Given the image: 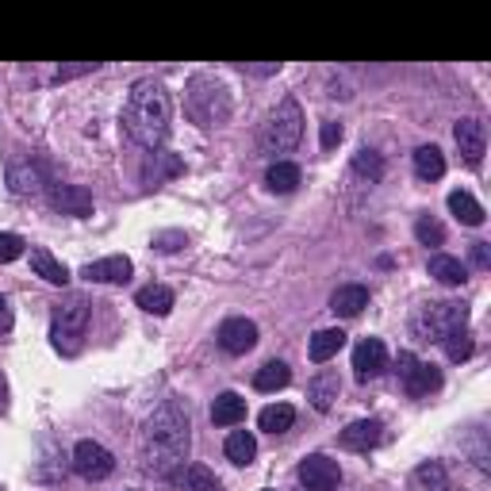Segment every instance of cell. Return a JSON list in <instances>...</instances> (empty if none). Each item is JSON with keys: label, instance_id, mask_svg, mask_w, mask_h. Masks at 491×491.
<instances>
[{"label": "cell", "instance_id": "6da1fadb", "mask_svg": "<svg viewBox=\"0 0 491 491\" xmlns=\"http://www.w3.org/2000/svg\"><path fill=\"white\" fill-rule=\"evenodd\" d=\"M189 446H192L189 407H184L181 400H166L143 426V461H146V469L154 476H161V480H173L177 469L184 464V457H189Z\"/></svg>", "mask_w": 491, "mask_h": 491}, {"label": "cell", "instance_id": "7a4b0ae2", "mask_svg": "<svg viewBox=\"0 0 491 491\" xmlns=\"http://www.w3.org/2000/svg\"><path fill=\"white\" fill-rule=\"evenodd\" d=\"M169 120H173V100L161 81L143 77L135 81L123 104V135L143 150H158L169 138Z\"/></svg>", "mask_w": 491, "mask_h": 491}, {"label": "cell", "instance_id": "3957f363", "mask_svg": "<svg viewBox=\"0 0 491 491\" xmlns=\"http://www.w3.org/2000/svg\"><path fill=\"white\" fill-rule=\"evenodd\" d=\"M184 115L196 123V127H204V131H212V127H223L230 120V92L223 81H215V77H192L189 81V89H184Z\"/></svg>", "mask_w": 491, "mask_h": 491}, {"label": "cell", "instance_id": "277c9868", "mask_svg": "<svg viewBox=\"0 0 491 491\" xmlns=\"http://www.w3.org/2000/svg\"><path fill=\"white\" fill-rule=\"evenodd\" d=\"M464 323H469V308H464V303L438 300V303H426V308L415 311L411 331H415V338H423V342H446V334L461 331Z\"/></svg>", "mask_w": 491, "mask_h": 491}, {"label": "cell", "instance_id": "5b68a950", "mask_svg": "<svg viewBox=\"0 0 491 491\" xmlns=\"http://www.w3.org/2000/svg\"><path fill=\"white\" fill-rule=\"evenodd\" d=\"M300 138H303V108L296 97H284L261 131V150L265 154H288Z\"/></svg>", "mask_w": 491, "mask_h": 491}, {"label": "cell", "instance_id": "8992f818", "mask_svg": "<svg viewBox=\"0 0 491 491\" xmlns=\"http://www.w3.org/2000/svg\"><path fill=\"white\" fill-rule=\"evenodd\" d=\"M89 300L85 296H69L66 303H58L54 311V323H51V338H54V349L66 357H74L81 349V338H85V326H89Z\"/></svg>", "mask_w": 491, "mask_h": 491}, {"label": "cell", "instance_id": "52a82bcc", "mask_svg": "<svg viewBox=\"0 0 491 491\" xmlns=\"http://www.w3.org/2000/svg\"><path fill=\"white\" fill-rule=\"evenodd\" d=\"M395 372H400V380H403V392L415 395V400H423V395L441 388V372L434 365H426V361H418L415 354L395 357Z\"/></svg>", "mask_w": 491, "mask_h": 491}, {"label": "cell", "instance_id": "ba28073f", "mask_svg": "<svg viewBox=\"0 0 491 491\" xmlns=\"http://www.w3.org/2000/svg\"><path fill=\"white\" fill-rule=\"evenodd\" d=\"M74 469L85 476V480H108L115 472V457L108 449L100 446V441H77L74 446Z\"/></svg>", "mask_w": 491, "mask_h": 491}, {"label": "cell", "instance_id": "9c48e42d", "mask_svg": "<svg viewBox=\"0 0 491 491\" xmlns=\"http://www.w3.org/2000/svg\"><path fill=\"white\" fill-rule=\"evenodd\" d=\"M300 484L308 491H334L342 484V469L326 453H311V457L300 461Z\"/></svg>", "mask_w": 491, "mask_h": 491}, {"label": "cell", "instance_id": "30bf717a", "mask_svg": "<svg viewBox=\"0 0 491 491\" xmlns=\"http://www.w3.org/2000/svg\"><path fill=\"white\" fill-rule=\"evenodd\" d=\"M135 265L127 253H112V257H100V261H89L81 269V277L89 280V284H123V280H131Z\"/></svg>", "mask_w": 491, "mask_h": 491}, {"label": "cell", "instance_id": "8fae6325", "mask_svg": "<svg viewBox=\"0 0 491 491\" xmlns=\"http://www.w3.org/2000/svg\"><path fill=\"white\" fill-rule=\"evenodd\" d=\"M219 346H223L230 357L250 354V349L257 346V323L253 319H242V315H235V319H223V326H219Z\"/></svg>", "mask_w": 491, "mask_h": 491}, {"label": "cell", "instance_id": "7c38bea8", "mask_svg": "<svg viewBox=\"0 0 491 491\" xmlns=\"http://www.w3.org/2000/svg\"><path fill=\"white\" fill-rule=\"evenodd\" d=\"M453 138H457L464 161H469V166H480L484 150H487V127H484V120H476V115L461 120L457 127H453Z\"/></svg>", "mask_w": 491, "mask_h": 491}, {"label": "cell", "instance_id": "4fadbf2b", "mask_svg": "<svg viewBox=\"0 0 491 491\" xmlns=\"http://www.w3.org/2000/svg\"><path fill=\"white\" fill-rule=\"evenodd\" d=\"M354 369H357V380H372L388 369V346L380 338H361L354 346Z\"/></svg>", "mask_w": 491, "mask_h": 491}, {"label": "cell", "instance_id": "5bb4252c", "mask_svg": "<svg viewBox=\"0 0 491 491\" xmlns=\"http://www.w3.org/2000/svg\"><path fill=\"white\" fill-rule=\"evenodd\" d=\"M380 438H384V423L380 418H357V423H349L342 430V449L349 453H369L372 446H380Z\"/></svg>", "mask_w": 491, "mask_h": 491}, {"label": "cell", "instance_id": "9a60e30c", "mask_svg": "<svg viewBox=\"0 0 491 491\" xmlns=\"http://www.w3.org/2000/svg\"><path fill=\"white\" fill-rule=\"evenodd\" d=\"M51 204L62 215H77V219L92 215V192L85 189V184H54V189H51Z\"/></svg>", "mask_w": 491, "mask_h": 491}, {"label": "cell", "instance_id": "2e32d148", "mask_svg": "<svg viewBox=\"0 0 491 491\" xmlns=\"http://www.w3.org/2000/svg\"><path fill=\"white\" fill-rule=\"evenodd\" d=\"M8 184H12V192H16V196H39L51 181H46V169L43 166L23 161V166H12L8 169Z\"/></svg>", "mask_w": 491, "mask_h": 491}, {"label": "cell", "instance_id": "e0dca14e", "mask_svg": "<svg viewBox=\"0 0 491 491\" xmlns=\"http://www.w3.org/2000/svg\"><path fill=\"white\" fill-rule=\"evenodd\" d=\"M365 308H369V288L365 284H342L331 296V311L342 315V319H357Z\"/></svg>", "mask_w": 491, "mask_h": 491}, {"label": "cell", "instance_id": "ac0fdd59", "mask_svg": "<svg viewBox=\"0 0 491 491\" xmlns=\"http://www.w3.org/2000/svg\"><path fill=\"white\" fill-rule=\"evenodd\" d=\"M426 273L434 277L438 284H446V288H461L464 280H469V269H464L457 257H449V253H434V257H430Z\"/></svg>", "mask_w": 491, "mask_h": 491}, {"label": "cell", "instance_id": "d6986e66", "mask_svg": "<svg viewBox=\"0 0 491 491\" xmlns=\"http://www.w3.org/2000/svg\"><path fill=\"white\" fill-rule=\"evenodd\" d=\"M411 487L415 491H457L449 484V472H446V464H441V461L418 464V469L411 472Z\"/></svg>", "mask_w": 491, "mask_h": 491}, {"label": "cell", "instance_id": "ffe728a7", "mask_svg": "<svg viewBox=\"0 0 491 491\" xmlns=\"http://www.w3.org/2000/svg\"><path fill=\"white\" fill-rule=\"evenodd\" d=\"M338 392H342V380H338V372H319L311 384H308V395H311V403H315V411H331L334 400H338Z\"/></svg>", "mask_w": 491, "mask_h": 491}, {"label": "cell", "instance_id": "44dd1931", "mask_svg": "<svg viewBox=\"0 0 491 491\" xmlns=\"http://www.w3.org/2000/svg\"><path fill=\"white\" fill-rule=\"evenodd\" d=\"M242 418H246V400L238 392L215 395V403H212V423L215 426H238Z\"/></svg>", "mask_w": 491, "mask_h": 491}, {"label": "cell", "instance_id": "7402d4cb", "mask_svg": "<svg viewBox=\"0 0 491 491\" xmlns=\"http://www.w3.org/2000/svg\"><path fill=\"white\" fill-rule=\"evenodd\" d=\"M135 303L143 311H150V315H169L173 303H177V296H173V288H166V284H146V288L135 292Z\"/></svg>", "mask_w": 491, "mask_h": 491}, {"label": "cell", "instance_id": "603a6c76", "mask_svg": "<svg viewBox=\"0 0 491 491\" xmlns=\"http://www.w3.org/2000/svg\"><path fill=\"white\" fill-rule=\"evenodd\" d=\"M223 453L230 464H253L257 457V438L250 434V430H230L227 441H223Z\"/></svg>", "mask_w": 491, "mask_h": 491}, {"label": "cell", "instance_id": "cb8c5ba5", "mask_svg": "<svg viewBox=\"0 0 491 491\" xmlns=\"http://www.w3.org/2000/svg\"><path fill=\"white\" fill-rule=\"evenodd\" d=\"M449 212L457 215L464 227H480V223H484V204L476 200L472 192H464V189L449 192Z\"/></svg>", "mask_w": 491, "mask_h": 491}, {"label": "cell", "instance_id": "d4e9b609", "mask_svg": "<svg viewBox=\"0 0 491 491\" xmlns=\"http://www.w3.org/2000/svg\"><path fill=\"white\" fill-rule=\"evenodd\" d=\"M346 346V334L338 331V326H331V331H319L311 338V346H308V354H311V361L315 365H326L331 357H338V349Z\"/></svg>", "mask_w": 491, "mask_h": 491}, {"label": "cell", "instance_id": "484cf974", "mask_svg": "<svg viewBox=\"0 0 491 491\" xmlns=\"http://www.w3.org/2000/svg\"><path fill=\"white\" fill-rule=\"evenodd\" d=\"M288 380H292V369L284 365V361H265V365L253 372L257 392H280V388H288Z\"/></svg>", "mask_w": 491, "mask_h": 491}, {"label": "cell", "instance_id": "4316f807", "mask_svg": "<svg viewBox=\"0 0 491 491\" xmlns=\"http://www.w3.org/2000/svg\"><path fill=\"white\" fill-rule=\"evenodd\" d=\"M31 269H35V277L46 280V284H66L69 280V269L58 261L51 250H31Z\"/></svg>", "mask_w": 491, "mask_h": 491}, {"label": "cell", "instance_id": "83f0119b", "mask_svg": "<svg viewBox=\"0 0 491 491\" xmlns=\"http://www.w3.org/2000/svg\"><path fill=\"white\" fill-rule=\"evenodd\" d=\"M292 423H296V407H288V403H273L257 415V426L265 434H284V430H292Z\"/></svg>", "mask_w": 491, "mask_h": 491}, {"label": "cell", "instance_id": "f1b7e54d", "mask_svg": "<svg viewBox=\"0 0 491 491\" xmlns=\"http://www.w3.org/2000/svg\"><path fill=\"white\" fill-rule=\"evenodd\" d=\"M415 173H418L423 181L446 177V154H441L438 146H418V150H415Z\"/></svg>", "mask_w": 491, "mask_h": 491}, {"label": "cell", "instance_id": "f546056e", "mask_svg": "<svg viewBox=\"0 0 491 491\" xmlns=\"http://www.w3.org/2000/svg\"><path fill=\"white\" fill-rule=\"evenodd\" d=\"M300 166L296 161H273L265 173V181H269V189L273 192H296V184H300Z\"/></svg>", "mask_w": 491, "mask_h": 491}, {"label": "cell", "instance_id": "4dcf8cb0", "mask_svg": "<svg viewBox=\"0 0 491 491\" xmlns=\"http://www.w3.org/2000/svg\"><path fill=\"white\" fill-rule=\"evenodd\" d=\"M384 169H388V166H384V158L377 154V150H357V154H354V173H357V177H365L369 184H377L380 177H384Z\"/></svg>", "mask_w": 491, "mask_h": 491}, {"label": "cell", "instance_id": "1f68e13d", "mask_svg": "<svg viewBox=\"0 0 491 491\" xmlns=\"http://www.w3.org/2000/svg\"><path fill=\"white\" fill-rule=\"evenodd\" d=\"M441 346H446V357H449V361H457V365H461V361H469V357L476 354V342H472L469 326H461V331L446 334V342H441Z\"/></svg>", "mask_w": 491, "mask_h": 491}, {"label": "cell", "instance_id": "d6a6232c", "mask_svg": "<svg viewBox=\"0 0 491 491\" xmlns=\"http://www.w3.org/2000/svg\"><path fill=\"white\" fill-rule=\"evenodd\" d=\"M184 484H189V491H223L219 476L207 469V464H189V469H184Z\"/></svg>", "mask_w": 491, "mask_h": 491}, {"label": "cell", "instance_id": "836d02e7", "mask_svg": "<svg viewBox=\"0 0 491 491\" xmlns=\"http://www.w3.org/2000/svg\"><path fill=\"white\" fill-rule=\"evenodd\" d=\"M158 166H150L146 169V181H166V177H177V173H184V161L177 154H154Z\"/></svg>", "mask_w": 491, "mask_h": 491}, {"label": "cell", "instance_id": "e575fe53", "mask_svg": "<svg viewBox=\"0 0 491 491\" xmlns=\"http://www.w3.org/2000/svg\"><path fill=\"white\" fill-rule=\"evenodd\" d=\"M415 238L423 242V246H441V242H446V227H441L438 219L423 215V219H418V223H415Z\"/></svg>", "mask_w": 491, "mask_h": 491}, {"label": "cell", "instance_id": "d590c367", "mask_svg": "<svg viewBox=\"0 0 491 491\" xmlns=\"http://www.w3.org/2000/svg\"><path fill=\"white\" fill-rule=\"evenodd\" d=\"M23 242L19 235H12V230H4V235H0V265H12V261H19L23 257Z\"/></svg>", "mask_w": 491, "mask_h": 491}, {"label": "cell", "instance_id": "8d00e7d4", "mask_svg": "<svg viewBox=\"0 0 491 491\" xmlns=\"http://www.w3.org/2000/svg\"><path fill=\"white\" fill-rule=\"evenodd\" d=\"M97 66L100 62H74V66H62L54 74V81H74V77H81V74H97Z\"/></svg>", "mask_w": 491, "mask_h": 491}, {"label": "cell", "instance_id": "74e56055", "mask_svg": "<svg viewBox=\"0 0 491 491\" xmlns=\"http://www.w3.org/2000/svg\"><path fill=\"white\" fill-rule=\"evenodd\" d=\"M184 242H189V238H184V230H166V235H158V238H154V246H158L161 253H173V250H181Z\"/></svg>", "mask_w": 491, "mask_h": 491}, {"label": "cell", "instance_id": "f35d334b", "mask_svg": "<svg viewBox=\"0 0 491 491\" xmlns=\"http://www.w3.org/2000/svg\"><path fill=\"white\" fill-rule=\"evenodd\" d=\"M319 143H323V150H334L338 143H342V123L326 120V123H323V135H319Z\"/></svg>", "mask_w": 491, "mask_h": 491}, {"label": "cell", "instance_id": "ab89813d", "mask_svg": "<svg viewBox=\"0 0 491 491\" xmlns=\"http://www.w3.org/2000/svg\"><path fill=\"white\" fill-rule=\"evenodd\" d=\"M12 323H16V315H12V303H8V296H0V334H8Z\"/></svg>", "mask_w": 491, "mask_h": 491}, {"label": "cell", "instance_id": "60d3db41", "mask_svg": "<svg viewBox=\"0 0 491 491\" xmlns=\"http://www.w3.org/2000/svg\"><path fill=\"white\" fill-rule=\"evenodd\" d=\"M472 265H476V269H487V265H491L487 242H472Z\"/></svg>", "mask_w": 491, "mask_h": 491}, {"label": "cell", "instance_id": "b9f144b4", "mask_svg": "<svg viewBox=\"0 0 491 491\" xmlns=\"http://www.w3.org/2000/svg\"><path fill=\"white\" fill-rule=\"evenodd\" d=\"M246 74H257V77H269V74H277L280 62H269V66H242Z\"/></svg>", "mask_w": 491, "mask_h": 491}, {"label": "cell", "instance_id": "7bdbcfd3", "mask_svg": "<svg viewBox=\"0 0 491 491\" xmlns=\"http://www.w3.org/2000/svg\"><path fill=\"white\" fill-rule=\"evenodd\" d=\"M4 392H8V388H4V377H0V403H4Z\"/></svg>", "mask_w": 491, "mask_h": 491}]
</instances>
